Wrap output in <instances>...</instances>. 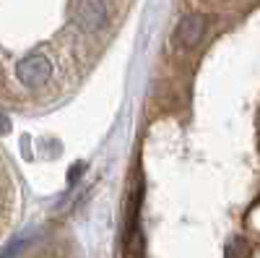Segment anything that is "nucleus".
I'll return each mask as SVG.
<instances>
[{"instance_id":"nucleus-1","label":"nucleus","mask_w":260,"mask_h":258,"mask_svg":"<svg viewBox=\"0 0 260 258\" xmlns=\"http://www.w3.org/2000/svg\"><path fill=\"white\" fill-rule=\"evenodd\" d=\"M16 76L18 81L26 86V89H39V86H45L52 76V63L47 55L42 52H34V55H26L24 60L18 63L16 68Z\"/></svg>"},{"instance_id":"nucleus-2","label":"nucleus","mask_w":260,"mask_h":258,"mask_svg":"<svg viewBox=\"0 0 260 258\" xmlns=\"http://www.w3.org/2000/svg\"><path fill=\"white\" fill-rule=\"evenodd\" d=\"M73 21L86 34H96L107 26V3L104 0H76Z\"/></svg>"},{"instance_id":"nucleus-3","label":"nucleus","mask_w":260,"mask_h":258,"mask_svg":"<svg viewBox=\"0 0 260 258\" xmlns=\"http://www.w3.org/2000/svg\"><path fill=\"white\" fill-rule=\"evenodd\" d=\"M206 26H208V18H206L203 13H187L180 24H177V29H175L177 45H180V47H187V50L195 47V45L203 39Z\"/></svg>"},{"instance_id":"nucleus-4","label":"nucleus","mask_w":260,"mask_h":258,"mask_svg":"<svg viewBox=\"0 0 260 258\" xmlns=\"http://www.w3.org/2000/svg\"><path fill=\"white\" fill-rule=\"evenodd\" d=\"M136 206H138V193H136ZM136 206L130 211V224H127L125 243H122V258H146V240L136 222Z\"/></svg>"},{"instance_id":"nucleus-5","label":"nucleus","mask_w":260,"mask_h":258,"mask_svg":"<svg viewBox=\"0 0 260 258\" xmlns=\"http://www.w3.org/2000/svg\"><path fill=\"white\" fill-rule=\"evenodd\" d=\"M226 258H250V248L242 238H232L226 245Z\"/></svg>"}]
</instances>
